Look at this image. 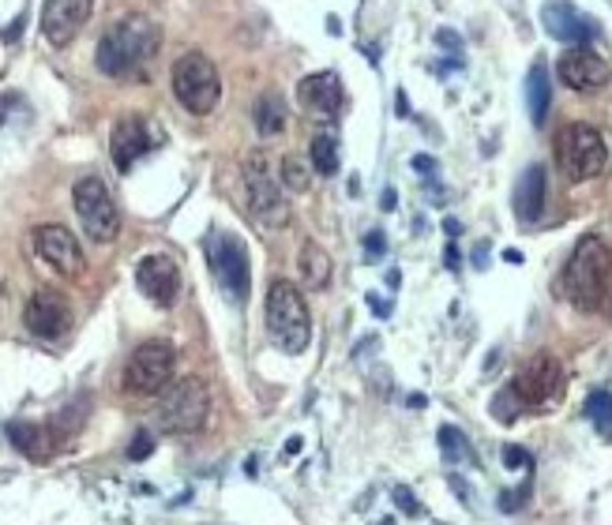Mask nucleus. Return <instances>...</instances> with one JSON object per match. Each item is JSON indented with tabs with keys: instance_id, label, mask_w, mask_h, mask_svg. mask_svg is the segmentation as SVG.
Instances as JSON below:
<instances>
[{
	"instance_id": "nucleus-15",
	"label": "nucleus",
	"mask_w": 612,
	"mask_h": 525,
	"mask_svg": "<svg viewBox=\"0 0 612 525\" xmlns=\"http://www.w3.org/2000/svg\"><path fill=\"white\" fill-rule=\"evenodd\" d=\"M159 147V132L151 128V124L143 117H120L113 135H109V154H113V166L120 173H128L139 158H143L147 151Z\"/></svg>"
},
{
	"instance_id": "nucleus-35",
	"label": "nucleus",
	"mask_w": 612,
	"mask_h": 525,
	"mask_svg": "<svg viewBox=\"0 0 612 525\" xmlns=\"http://www.w3.org/2000/svg\"><path fill=\"white\" fill-rule=\"evenodd\" d=\"M414 169H417V173H425V177H432V173H436V158H429V154H414Z\"/></svg>"
},
{
	"instance_id": "nucleus-34",
	"label": "nucleus",
	"mask_w": 612,
	"mask_h": 525,
	"mask_svg": "<svg viewBox=\"0 0 612 525\" xmlns=\"http://www.w3.org/2000/svg\"><path fill=\"white\" fill-rule=\"evenodd\" d=\"M365 251H368V256H383V251H387L383 233H368V236H365Z\"/></svg>"
},
{
	"instance_id": "nucleus-13",
	"label": "nucleus",
	"mask_w": 612,
	"mask_h": 525,
	"mask_svg": "<svg viewBox=\"0 0 612 525\" xmlns=\"http://www.w3.org/2000/svg\"><path fill=\"white\" fill-rule=\"evenodd\" d=\"M23 323L35 338H65L72 330V305L65 300V293L57 290H38L35 297L27 300V312H23Z\"/></svg>"
},
{
	"instance_id": "nucleus-36",
	"label": "nucleus",
	"mask_w": 612,
	"mask_h": 525,
	"mask_svg": "<svg viewBox=\"0 0 612 525\" xmlns=\"http://www.w3.org/2000/svg\"><path fill=\"white\" fill-rule=\"evenodd\" d=\"M368 305H372V312H380V315L391 312V305H387V300H380V297H368Z\"/></svg>"
},
{
	"instance_id": "nucleus-29",
	"label": "nucleus",
	"mask_w": 612,
	"mask_h": 525,
	"mask_svg": "<svg viewBox=\"0 0 612 525\" xmlns=\"http://www.w3.org/2000/svg\"><path fill=\"white\" fill-rule=\"evenodd\" d=\"M154 454V436L151 432H136L132 436V447H128V458L132 461H143V458H151Z\"/></svg>"
},
{
	"instance_id": "nucleus-42",
	"label": "nucleus",
	"mask_w": 612,
	"mask_h": 525,
	"mask_svg": "<svg viewBox=\"0 0 612 525\" xmlns=\"http://www.w3.org/2000/svg\"><path fill=\"white\" fill-rule=\"evenodd\" d=\"M383 525H395V521H383Z\"/></svg>"
},
{
	"instance_id": "nucleus-4",
	"label": "nucleus",
	"mask_w": 612,
	"mask_h": 525,
	"mask_svg": "<svg viewBox=\"0 0 612 525\" xmlns=\"http://www.w3.org/2000/svg\"><path fill=\"white\" fill-rule=\"evenodd\" d=\"M556 166L571 184L601 177L605 166H608V147H605L601 132L593 128V124H583V120L568 124V128L556 135Z\"/></svg>"
},
{
	"instance_id": "nucleus-5",
	"label": "nucleus",
	"mask_w": 612,
	"mask_h": 525,
	"mask_svg": "<svg viewBox=\"0 0 612 525\" xmlns=\"http://www.w3.org/2000/svg\"><path fill=\"white\" fill-rule=\"evenodd\" d=\"M207 413H211L207 383L196 375H188V379H177V383H169L162 390L154 421H159V428L166 436H192L207 424Z\"/></svg>"
},
{
	"instance_id": "nucleus-40",
	"label": "nucleus",
	"mask_w": 612,
	"mask_h": 525,
	"mask_svg": "<svg viewBox=\"0 0 612 525\" xmlns=\"http://www.w3.org/2000/svg\"><path fill=\"white\" fill-rule=\"evenodd\" d=\"M290 454H301V439H290V443H286V458H290Z\"/></svg>"
},
{
	"instance_id": "nucleus-37",
	"label": "nucleus",
	"mask_w": 612,
	"mask_h": 525,
	"mask_svg": "<svg viewBox=\"0 0 612 525\" xmlns=\"http://www.w3.org/2000/svg\"><path fill=\"white\" fill-rule=\"evenodd\" d=\"M19 30H23V15H19V19H15V27H8V30H4V42H12V38H19Z\"/></svg>"
},
{
	"instance_id": "nucleus-7",
	"label": "nucleus",
	"mask_w": 612,
	"mask_h": 525,
	"mask_svg": "<svg viewBox=\"0 0 612 525\" xmlns=\"http://www.w3.org/2000/svg\"><path fill=\"white\" fill-rule=\"evenodd\" d=\"M174 94L177 102L196 117H207L211 109L222 98V79H218V68L211 65V57L203 53H184L174 65Z\"/></svg>"
},
{
	"instance_id": "nucleus-16",
	"label": "nucleus",
	"mask_w": 612,
	"mask_h": 525,
	"mask_svg": "<svg viewBox=\"0 0 612 525\" xmlns=\"http://www.w3.org/2000/svg\"><path fill=\"white\" fill-rule=\"evenodd\" d=\"M541 23H545L548 35L563 45H586L601 35V27L593 23L586 12H578L571 0H548L541 8Z\"/></svg>"
},
{
	"instance_id": "nucleus-23",
	"label": "nucleus",
	"mask_w": 612,
	"mask_h": 525,
	"mask_svg": "<svg viewBox=\"0 0 612 525\" xmlns=\"http://www.w3.org/2000/svg\"><path fill=\"white\" fill-rule=\"evenodd\" d=\"M301 278H305V285H312V290H323V285L331 282V259H327V251L316 241H308L301 248Z\"/></svg>"
},
{
	"instance_id": "nucleus-3",
	"label": "nucleus",
	"mask_w": 612,
	"mask_h": 525,
	"mask_svg": "<svg viewBox=\"0 0 612 525\" xmlns=\"http://www.w3.org/2000/svg\"><path fill=\"white\" fill-rule=\"evenodd\" d=\"M267 334L282 353H305L312 342V315L293 282H271L267 290Z\"/></svg>"
},
{
	"instance_id": "nucleus-27",
	"label": "nucleus",
	"mask_w": 612,
	"mask_h": 525,
	"mask_svg": "<svg viewBox=\"0 0 612 525\" xmlns=\"http://www.w3.org/2000/svg\"><path fill=\"white\" fill-rule=\"evenodd\" d=\"M436 443H439V454H444L447 461H466V458L474 461V451L466 447V436H462L454 424H444V428H439V432H436Z\"/></svg>"
},
{
	"instance_id": "nucleus-17",
	"label": "nucleus",
	"mask_w": 612,
	"mask_h": 525,
	"mask_svg": "<svg viewBox=\"0 0 612 525\" xmlns=\"http://www.w3.org/2000/svg\"><path fill=\"white\" fill-rule=\"evenodd\" d=\"M94 0H45L42 4V35L53 45H72L87 27Z\"/></svg>"
},
{
	"instance_id": "nucleus-6",
	"label": "nucleus",
	"mask_w": 612,
	"mask_h": 525,
	"mask_svg": "<svg viewBox=\"0 0 612 525\" xmlns=\"http://www.w3.org/2000/svg\"><path fill=\"white\" fill-rule=\"evenodd\" d=\"M207 263H211L218 290H222L233 305H244L248 293H252V266H248V248H244L241 236L214 229L207 236Z\"/></svg>"
},
{
	"instance_id": "nucleus-39",
	"label": "nucleus",
	"mask_w": 612,
	"mask_h": 525,
	"mask_svg": "<svg viewBox=\"0 0 612 525\" xmlns=\"http://www.w3.org/2000/svg\"><path fill=\"white\" fill-rule=\"evenodd\" d=\"M444 229H447L451 236H459V233H462V226H459V221H454V218H447V221H444Z\"/></svg>"
},
{
	"instance_id": "nucleus-11",
	"label": "nucleus",
	"mask_w": 612,
	"mask_h": 525,
	"mask_svg": "<svg viewBox=\"0 0 612 525\" xmlns=\"http://www.w3.org/2000/svg\"><path fill=\"white\" fill-rule=\"evenodd\" d=\"M511 394L519 405H553L563 394V368L556 357H533L526 368L511 379Z\"/></svg>"
},
{
	"instance_id": "nucleus-12",
	"label": "nucleus",
	"mask_w": 612,
	"mask_h": 525,
	"mask_svg": "<svg viewBox=\"0 0 612 525\" xmlns=\"http://www.w3.org/2000/svg\"><path fill=\"white\" fill-rule=\"evenodd\" d=\"M35 251L42 263H50L60 278H80L87 270L83 248L75 241V233L65 226H38L35 229Z\"/></svg>"
},
{
	"instance_id": "nucleus-26",
	"label": "nucleus",
	"mask_w": 612,
	"mask_h": 525,
	"mask_svg": "<svg viewBox=\"0 0 612 525\" xmlns=\"http://www.w3.org/2000/svg\"><path fill=\"white\" fill-rule=\"evenodd\" d=\"M586 417H590V424L598 428V436L601 439H612V390H593L590 398H586Z\"/></svg>"
},
{
	"instance_id": "nucleus-28",
	"label": "nucleus",
	"mask_w": 612,
	"mask_h": 525,
	"mask_svg": "<svg viewBox=\"0 0 612 525\" xmlns=\"http://www.w3.org/2000/svg\"><path fill=\"white\" fill-rule=\"evenodd\" d=\"M282 184H286L290 192H305V188L312 184L308 166H305L297 154H286V158H282Z\"/></svg>"
},
{
	"instance_id": "nucleus-33",
	"label": "nucleus",
	"mask_w": 612,
	"mask_h": 525,
	"mask_svg": "<svg viewBox=\"0 0 612 525\" xmlns=\"http://www.w3.org/2000/svg\"><path fill=\"white\" fill-rule=\"evenodd\" d=\"M436 42L444 45V50H451V53H462V38L454 35V30H436Z\"/></svg>"
},
{
	"instance_id": "nucleus-32",
	"label": "nucleus",
	"mask_w": 612,
	"mask_h": 525,
	"mask_svg": "<svg viewBox=\"0 0 612 525\" xmlns=\"http://www.w3.org/2000/svg\"><path fill=\"white\" fill-rule=\"evenodd\" d=\"M504 461H507L511 469H515V466H526V469H533V458H530L523 447H507V451H504Z\"/></svg>"
},
{
	"instance_id": "nucleus-8",
	"label": "nucleus",
	"mask_w": 612,
	"mask_h": 525,
	"mask_svg": "<svg viewBox=\"0 0 612 525\" xmlns=\"http://www.w3.org/2000/svg\"><path fill=\"white\" fill-rule=\"evenodd\" d=\"M174 372H177V349L169 342H143L132 353V360L124 364V390L139 394V398H151V394H162L169 383H174Z\"/></svg>"
},
{
	"instance_id": "nucleus-19",
	"label": "nucleus",
	"mask_w": 612,
	"mask_h": 525,
	"mask_svg": "<svg viewBox=\"0 0 612 525\" xmlns=\"http://www.w3.org/2000/svg\"><path fill=\"white\" fill-rule=\"evenodd\" d=\"M297 98H301V105L308 109V113L335 120L342 113V105H346V90H342V79L335 72H316V75L301 79Z\"/></svg>"
},
{
	"instance_id": "nucleus-14",
	"label": "nucleus",
	"mask_w": 612,
	"mask_h": 525,
	"mask_svg": "<svg viewBox=\"0 0 612 525\" xmlns=\"http://www.w3.org/2000/svg\"><path fill=\"white\" fill-rule=\"evenodd\" d=\"M136 285L151 305L169 308L181 293V266L174 263V256H143L136 266Z\"/></svg>"
},
{
	"instance_id": "nucleus-25",
	"label": "nucleus",
	"mask_w": 612,
	"mask_h": 525,
	"mask_svg": "<svg viewBox=\"0 0 612 525\" xmlns=\"http://www.w3.org/2000/svg\"><path fill=\"white\" fill-rule=\"evenodd\" d=\"M8 439L15 443V447H19L27 458H45V432L38 424H30V421H12L8 424Z\"/></svg>"
},
{
	"instance_id": "nucleus-10",
	"label": "nucleus",
	"mask_w": 612,
	"mask_h": 525,
	"mask_svg": "<svg viewBox=\"0 0 612 525\" xmlns=\"http://www.w3.org/2000/svg\"><path fill=\"white\" fill-rule=\"evenodd\" d=\"M244 184H248V203H252V214L263 221V226H286L290 221V203L286 196H282V188L278 181L267 173V162H263V154H248L244 158Z\"/></svg>"
},
{
	"instance_id": "nucleus-22",
	"label": "nucleus",
	"mask_w": 612,
	"mask_h": 525,
	"mask_svg": "<svg viewBox=\"0 0 612 525\" xmlns=\"http://www.w3.org/2000/svg\"><path fill=\"white\" fill-rule=\"evenodd\" d=\"M252 120L260 135H278L286 128V102H282V94H260L252 105Z\"/></svg>"
},
{
	"instance_id": "nucleus-18",
	"label": "nucleus",
	"mask_w": 612,
	"mask_h": 525,
	"mask_svg": "<svg viewBox=\"0 0 612 525\" xmlns=\"http://www.w3.org/2000/svg\"><path fill=\"white\" fill-rule=\"evenodd\" d=\"M556 72H560V83L571 90H598L608 79V65L598 53H590L586 45H571L568 53H560Z\"/></svg>"
},
{
	"instance_id": "nucleus-1",
	"label": "nucleus",
	"mask_w": 612,
	"mask_h": 525,
	"mask_svg": "<svg viewBox=\"0 0 612 525\" xmlns=\"http://www.w3.org/2000/svg\"><path fill=\"white\" fill-rule=\"evenodd\" d=\"M159 45H162L159 23L147 19V15H124V19H117L102 35L94 65H98V72L120 79V75H132L143 65H151Z\"/></svg>"
},
{
	"instance_id": "nucleus-41",
	"label": "nucleus",
	"mask_w": 612,
	"mask_h": 525,
	"mask_svg": "<svg viewBox=\"0 0 612 525\" xmlns=\"http://www.w3.org/2000/svg\"><path fill=\"white\" fill-rule=\"evenodd\" d=\"M447 266H459V251H454V244L447 248Z\"/></svg>"
},
{
	"instance_id": "nucleus-30",
	"label": "nucleus",
	"mask_w": 612,
	"mask_h": 525,
	"mask_svg": "<svg viewBox=\"0 0 612 525\" xmlns=\"http://www.w3.org/2000/svg\"><path fill=\"white\" fill-rule=\"evenodd\" d=\"M395 503H399V511H402V514H410V518H417V514H421V503H417V496H414L410 488H402V484L395 488Z\"/></svg>"
},
{
	"instance_id": "nucleus-9",
	"label": "nucleus",
	"mask_w": 612,
	"mask_h": 525,
	"mask_svg": "<svg viewBox=\"0 0 612 525\" xmlns=\"http://www.w3.org/2000/svg\"><path fill=\"white\" fill-rule=\"evenodd\" d=\"M72 203H75V214H80L83 233L94 244H109L120 233V211H117L113 196H109V188L98 177H83L75 184Z\"/></svg>"
},
{
	"instance_id": "nucleus-38",
	"label": "nucleus",
	"mask_w": 612,
	"mask_h": 525,
	"mask_svg": "<svg viewBox=\"0 0 612 525\" xmlns=\"http://www.w3.org/2000/svg\"><path fill=\"white\" fill-rule=\"evenodd\" d=\"M383 211H395V188H387L383 192Z\"/></svg>"
},
{
	"instance_id": "nucleus-2",
	"label": "nucleus",
	"mask_w": 612,
	"mask_h": 525,
	"mask_svg": "<svg viewBox=\"0 0 612 525\" xmlns=\"http://www.w3.org/2000/svg\"><path fill=\"white\" fill-rule=\"evenodd\" d=\"M612 278V251L601 236L586 233L575 244L568 266H563V297L571 300L578 312H598L605 305Z\"/></svg>"
},
{
	"instance_id": "nucleus-31",
	"label": "nucleus",
	"mask_w": 612,
	"mask_h": 525,
	"mask_svg": "<svg viewBox=\"0 0 612 525\" xmlns=\"http://www.w3.org/2000/svg\"><path fill=\"white\" fill-rule=\"evenodd\" d=\"M526 496H530V481H526L519 491H504V496H500V506H504V511H519Z\"/></svg>"
},
{
	"instance_id": "nucleus-20",
	"label": "nucleus",
	"mask_w": 612,
	"mask_h": 525,
	"mask_svg": "<svg viewBox=\"0 0 612 525\" xmlns=\"http://www.w3.org/2000/svg\"><path fill=\"white\" fill-rule=\"evenodd\" d=\"M545 211V169L541 166H526L519 184H515V214L519 221H538Z\"/></svg>"
},
{
	"instance_id": "nucleus-21",
	"label": "nucleus",
	"mask_w": 612,
	"mask_h": 525,
	"mask_svg": "<svg viewBox=\"0 0 612 525\" xmlns=\"http://www.w3.org/2000/svg\"><path fill=\"white\" fill-rule=\"evenodd\" d=\"M526 105H530V120L541 128L548 117V105H553V83H548L545 60H533L526 72Z\"/></svg>"
},
{
	"instance_id": "nucleus-24",
	"label": "nucleus",
	"mask_w": 612,
	"mask_h": 525,
	"mask_svg": "<svg viewBox=\"0 0 612 525\" xmlns=\"http://www.w3.org/2000/svg\"><path fill=\"white\" fill-rule=\"evenodd\" d=\"M312 169H316L320 177H335L338 173V139L331 132L312 135Z\"/></svg>"
}]
</instances>
